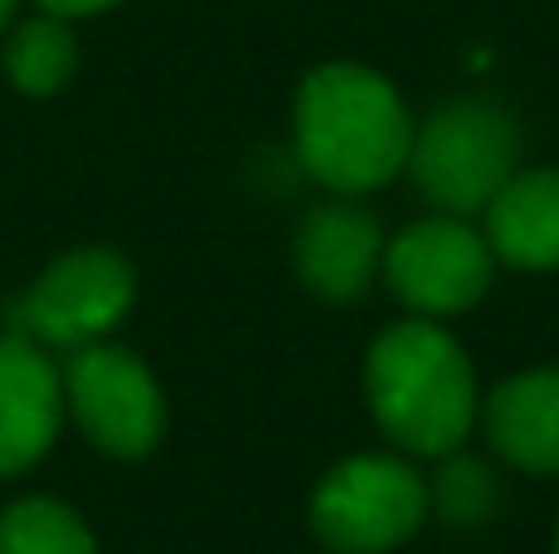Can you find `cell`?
Masks as SVG:
<instances>
[{
	"label": "cell",
	"mask_w": 559,
	"mask_h": 554,
	"mask_svg": "<svg viewBox=\"0 0 559 554\" xmlns=\"http://www.w3.org/2000/svg\"><path fill=\"white\" fill-rule=\"evenodd\" d=\"M295 143L309 177L334 192H368L403 172L413 123L383 74L358 64H324L299 84Z\"/></svg>",
	"instance_id": "obj_1"
},
{
	"label": "cell",
	"mask_w": 559,
	"mask_h": 554,
	"mask_svg": "<svg viewBox=\"0 0 559 554\" xmlns=\"http://www.w3.org/2000/svg\"><path fill=\"white\" fill-rule=\"evenodd\" d=\"M368 408L397 447L442 457L476 422V378L462 344L427 320L393 324L368 349Z\"/></svg>",
	"instance_id": "obj_2"
},
{
	"label": "cell",
	"mask_w": 559,
	"mask_h": 554,
	"mask_svg": "<svg viewBox=\"0 0 559 554\" xmlns=\"http://www.w3.org/2000/svg\"><path fill=\"white\" fill-rule=\"evenodd\" d=\"M515 157H521L515 118L491 98H456L437 108L407 147L417 186L452 216L486 212V202L515 177Z\"/></svg>",
	"instance_id": "obj_3"
},
{
	"label": "cell",
	"mask_w": 559,
	"mask_h": 554,
	"mask_svg": "<svg viewBox=\"0 0 559 554\" xmlns=\"http://www.w3.org/2000/svg\"><path fill=\"white\" fill-rule=\"evenodd\" d=\"M427 486L397 457H354L314 491V535L338 554H383L417 535L427 516Z\"/></svg>",
	"instance_id": "obj_4"
},
{
	"label": "cell",
	"mask_w": 559,
	"mask_h": 554,
	"mask_svg": "<svg viewBox=\"0 0 559 554\" xmlns=\"http://www.w3.org/2000/svg\"><path fill=\"white\" fill-rule=\"evenodd\" d=\"M133 304V270L114 251H74L55 261L15 304L10 334L39 349H84L108 334Z\"/></svg>",
	"instance_id": "obj_5"
},
{
	"label": "cell",
	"mask_w": 559,
	"mask_h": 554,
	"mask_svg": "<svg viewBox=\"0 0 559 554\" xmlns=\"http://www.w3.org/2000/svg\"><path fill=\"white\" fill-rule=\"evenodd\" d=\"M64 402L108 457H143L163 437V393L153 373L123 349L84 344L64 369Z\"/></svg>",
	"instance_id": "obj_6"
},
{
	"label": "cell",
	"mask_w": 559,
	"mask_h": 554,
	"mask_svg": "<svg viewBox=\"0 0 559 554\" xmlns=\"http://www.w3.org/2000/svg\"><path fill=\"white\" fill-rule=\"evenodd\" d=\"M388 280L397 300L423 314L472 310L491 285V245L456 216H432L388 245Z\"/></svg>",
	"instance_id": "obj_7"
},
{
	"label": "cell",
	"mask_w": 559,
	"mask_h": 554,
	"mask_svg": "<svg viewBox=\"0 0 559 554\" xmlns=\"http://www.w3.org/2000/svg\"><path fill=\"white\" fill-rule=\"evenodd\" d=\"M64 412V383L39 353V344L5 334L0 339V477L35 467L49 451Z\"/></svg>",
	"instance_id": "obj_8"
},
{
	"label": "cell",
	"mask_w": 559,
	"mask_h": 554,
	"mask_svg": "<svg viewBox=\"0 0 559 554\" xmlns=\"http://www.w3.org/2000/svg\"><path fill=\"white\" fill-rule=\"evenodd\" d=\"M295 265L305 285L324 300H354L368 290L378 265V221L358 206L329 202L314 206L299 226Z\"/></svg>",
	"instance_id": "obj_9"
},
{
	"label": "cell",
	"mask_w": 559,
	"mask_h": 554,
	"mask_svg": "<svg viewBox=\"0 0 559 554\" xmlns=\"http://www.w3.org/2000/svg\"><path fill=\"white\" fill-rule=\"evenodd\" d=\"M486 437L511 467L559 471V369H535L486 398Z\"/></svg>",
	"instance_id": "obj_10"
},
{
	"label": "cell",
	"mask_w": 559,
	"mask_h": 554,
	"mask_svg": "<svg viewBox=\"0 0 559 554\" xmlns=\"http://www.w3.org/2000/svg\"><path fill=\"white\" fill-rule=\"evenodd\" d=\"M486 241L515 270L559 265V172H521L486 202Z\"/></svg>",
	"instance_id": "obj_11"
},
{
	"label": "cell",
	"mask_w": 559,
	"mask_h": 554,
	"mask_svg": "<svg viewBox=\"0 0 559 554\" xmlns=\"http://www.w3.org/2000/svg\"><path fill=\"white\" fill-rule=\"evenodd\" d=\"M0 554H98L84 520L59 501H20L0 516Z\"/></svg>",
	"instance_id": "obj_12"
},
{
	"label": "cell",
	"mask_w": 559,
	"mask_h": 554,
	"mask_svg": "<svg viewBox=\"0 0 559 554\" xmlns=\"http://www.w3.org/2000/svg\"><path fill=\"white\" fill-rule=\"evenodd\" d=\"M5 69L15 79L20 94H55L69 74H74V39L55 20H29L15 39H10Z\"/></svg>",
	"instance_id": "obj_13"
},
{
	"label": "cell",
	"mask_w": 559,
	"mask_h": 554,
	"mask_svg": "<svg viewBox=\"0 0 559 554\" xmlns=\"http://www.w3.org/2000/svg\"><path fill=\"white\" fill-rule=\"evenodd\" d=\"M437 506L456 526H476V520H486L496 510V486L476 461H452L437 477Z\"/></svg>",
	"instance_id": "obj_14"
},
{
	"label": "cell",
	"mask_w": 559,
	"mask_h": 554,
	"mask_svg": "<svg viewBox=\"0 0 559 554\" xmlns=\"http://www.w3.org/2000/svg\"><path fill=\"white\" fill-rule=\"evenodd\" d=\"M49 15H94V10H108L118 0H39Z\"/></svg>",
	"instance_id": "obj_15"
},
{
	"label": "cell",
	"mask_w": 559,
	"mask_h": 554,
	"mask_svg": "<svg viewBox=\"0 0 559 554\" xmlns=\"http://www.w3.org/2000/svg\"><path fill=\"white\" fill-rule=\"evenodd\" d=\"M10 5H15V0H0V25H5V15H10Z\"/></svg>",
	"instance_id": "obj_16"
},
{
	"label": "cell",
	"mask_w": 559,
	"mask_h": 554,
	"mask_svg": "<svg viewBox=\"0 0 559 554\" xmlns=\"http://www.w3.org/2000/svg\"><path fill=\"white\" fill-rule=\"evenodd\" d=\"M555 554H559V535H555Z\"/></svg>",
	"instance_id": "obj_17"
}]
</instances>
